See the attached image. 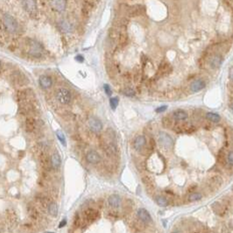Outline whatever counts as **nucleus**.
<instances>
[{"instance_id": "f257e3e1", "label": "nucleus", "mask_w": 233, "mask_h": 233, "mask_svg": "<svg viewBox=\"0 0 233 233\" xmlns=\"http://www.w3.org/2000/svg\"><path fill=\"white\" fill-rule=\"evenodd\" d=\"M26 43L27 47V53L29 55L34 58H40L42 56L44 52V47L40 42L33 39H27Z\"/></svg>"}, {"instance_id": "f03ea898", "label": "nucleus", "mask_w": 233, "mask_h": 233, "mask_svg": "<svg viewBox=\"0 0 233 233\" xmlns=\"http://www.w3.org/2000/svg\"><path fill=\"white\" fill-rule=\"evenodd\" d=\"M3 24L5 29L11 33H14L18 29V24L13 16L9 13H4L3 16Z\"/></svg>"}, {"instance_id": "7ed1b4c3", "label": "nucleus", "mask_w": 233, "mask_h": 233, "mask_svg": "<svg viewBox=\"0 0 233 233\" xmlns=\"http://www.w3.org/2000/svg\"><path fill=\"white\" fill-rule=\"evenodd\" d=\"M56 99L58 102L63 104V105H68L71 103L72 96L70 91L66 89V88H60L56 91Z\"/></svg>"}, {"instance_id": "20e7f679", "label": "nucleus", "mask_w": 233, "mask_h": 233, "mask_svg": "<svg viewBox=\"0 0 233 233\" xmlns=\"http://www.w3.org/2000/svg\"><path fill=\"white\" fill-rule=\"evenodd\" d=\"M17 100L18 102L21 104L28 103L33 100L35 95L33 93L32 90L31 89H25V90H20L17 92Z\"/></svg>"}, {"instance_id": "39448f33", "label": "nucleus", "mask_w": 233, "mask_h": 233, "mask_svg": "<svg viewBox=\"0 0 233 233\" xmlns=\"http://www.w3.org/2000/svg\"><path fill=\"white\" fill-rule=\"evenodd\" d=\"M99 218V212L98 210L95 209L93 208H89L85 209L82 215V219L86 223H91L95 222L97 218Z\"/></svg>"}, {"instance_id": "423d86ee", "label": "nucleus", "mask_w": 233, "mask_h": 233, "mask_svg": "<svg viewBox=\"0 0 233 233\" xmlns=\"http://www.w3.org/2000/svg\"><path fill=\"white\" fill-rule=\"evenodd\" d=\"M39 161L40 166L42 167L43 169H45L46 171H49L52 168V165H51V159L49 158V156L47 154V151L45 152H41L39 154Z\"/></svg>"}, {"instance_id": "0eeeda50", "label": "nucleus", "mask_w": 233, "mask_h": 233, "mask_svg": "<svg viewBox=\"0 0 233 233\" xmlns=\"http://www.w3.org/2000/svg\"><path fill=\"white\" fill-rule=\"evenodd\" d=\"M11 81L13 84L15 85H23L26 84V77L25 75H23L21 72L19 71H15L13 74H12L11 76Z\"/></svg>"}, {"instance_id": "6e6552de", "label": "nucleus", "mask_w": 233, "mask_h": 233, "mask_svg": "<svg viewBox=\"0 0 233 233\" xmlns=\"http://www.w3.org/2000/svg\"><path fill=\"white\" fill-rule=\"evenodd\" d=\"M88 124H89V127L90 129L93 132H100L103 129V124L102 122L96 118H90L88 121Z\"/></svg>"}, {"instance_id": "1a4fd4ad", "label": "nucleus", "mask_w": 233, "mask_h": 233, "mask_svg": "<svg viewBox=\"0 0 233 233\" xmlns=\"http://www.w3.org/2000/svg\"><path fill=\"white\" fill-rule=\"evenodd\" d=\"M86 159L90 164H97L101 161V156L96 151L90 150L86 154Z\"/></svg>"}, {"instance_id": "9d476101", "label": "nucleus", "mask_w": 233, "mask_h": 233, "mask_svg": "<svg viewBox=\"0 0 233 233\" xmlns=\"http://www.w3.org/2000/svg\"><path fill=\"white\" fill-rule=\"evenodd\" d=\"M38 126V122L36 121V119L32 117H27L26 119V123H25V128L26 131L27 132H33L36 128Z\"/></svg>"}, {"instance_id": "9b49d317", "label": "nucleus", "mask_w": 233, "mask_h": 233, "mask_svg": "<svg viewBox=\"0 0 233 233\" xmlns=\"http://www.w3.org/2000/svg\"><path fill=\"white\" fill-rule=\"evenodd\" d=\"M51 165H52V168H54V170H59L62 165V159L61 155L59 154L58 152H54L52 155H51Z\"/></svg>"}, {"instance_id": "f8f14e48", "label": "nucleus", "mask_w": 233, "mask_h": 233, "mask_svg": "<svg viewBox=\"0 0 233 233\" xmlns=\"http://www.w3.org/2000/svg\"><path fill=\"white\" fill-rule=\"evenodd\" d=\"M159 141L160 142V144H161L163 146H166V147H170V146H173V139H172L168 134H167V133H165V132H160V133H159Z\"/></svg>"}, {"instance_id": "ddd939ff", "label": "nucleus", "mask_w": 233, "mask_h": 233, "mask_svg": "<svg viewBox=\"0 0 233 233\" xmlns=\"http://www.w3.org/2000/svg\"><path fill=\"white\" fill-rule=\"evenodd\" d=\"M23 7L28 13L32 14L37 10L36 1L35 0H23Z\"/></svg>"}, {"instance_id": "4468645a", "label": "nucleus", "mask_w": 233, "mask_h": 233, "mask_svg": "<svg viewBox=\"0 0 233 233\" xmlns=\"http://www.w3.org/2000/svg\"><path fill=\"white\" fill-rule=\"evenodd\" d=\"M39 83H40V86L42 89L48 90L53 85V80L49 76H41L39 78Z\"/></svg>"}, {"instance_id": "2eb2a0df", "label": "nucleus", "mask_w": 233, "mask_h": 233, "mask_svg": "<svg viewBox=\"0 0 233 233\" xmlns=\"http://www.w3.org/2000/svg\"><path fill=\"white\" fill-rule=\"evenodd\" d=\"M58 26L61 29V31L64 33H71L74 30V27L71 25V23H69L68 21H67L65 19H62L59 21Z\"/></svg>"}, {"instance_id": "dca6fc26", "label": "nucleus", "mask_w": 233, "mask_h": 233, "mask_svg": "<svg viewBox=\"0 0 233 233\" xmlns=\"http://www.w3.org/2000/svg\"><path fill=\"white\" fill-rule=\"evenodd\" d=\"M205 87H206L205 82L202 79H197L191 83L190 89L193 92H198V91H201L202 90H203Z\"/></svg>"}, {"instance_id": "f3484780", "label": "nucleus", "mask_w": 233, "mask_h": 233, "mask_svg": "<svg viewBox=\"0 0 233 233\" xmlns=\"http://www.w3.org/2000/svg\"><path fill=\"white\" fill-rule=\"evenodd\" d=\"M138 218H140L142 222H145V223H152V221H153L151 215L146 209H140L138 210Z\"/></svg>"}, {"instance_id": "a211bd4d", "label": "nucleus", "mask_w": 233, "mask_h": 233, "mask_svg": "<svg viewBox=\"0 0 233 233\" xmlns=\"http://www.w3.org/2000/svg\"><path fill=\"white\" fill-rule=\"evenodd\" d=\"M52 6L55 9V11L62 12L67 6L66 0H52Z\"/></svg>"}, {"instance_id": "6ab92c4d", "label": "nucleus", "mask_w": 233, "mask_h": 233, "mask_svg": "<svg viewBox=\"0 0 233 233\" xmlns=\"http://www.w3.org/2000/svg\"><path fill=\"white\" fill-rule=\"evenodd\" d=\"M108 202L110 207L117 209L121 205V198L118 195H111L108 198Z\"/></svg>"}, {"instance_id": "aec40b11", "label": "nucleus", "mask_w": 233, "mask_h": 233, "mask_svg": "<svg viewBox=\"0 0 233 233\" xmlns=\"http://www.w3.org/2000/svg\"><path fill=\"white\" fill-rule=\"evenodd\" d=\"M145 10L146 9L143 5H133L129 9V15L132 17L141 15L145 12Z\"/></svg>"}, {"instance_id": "412c9836", "label": "nucleus", "mask_w": 233, "mask_h": 233, "mask_svg": "<svg viewBox=\"0 0 233 233\" xmlns=\"http://www.w3.org/2000/svg\"><path fill=\"white\" fill-rule=\"evenodd\" d=\"M146 140L144 136H142V135L138 136L134 140V144H133L135 150L140 151L142 148H144V146H146Z\"/></svg>"}, {"instance_id": "4be33fe9", "label": "nucleus", "mask_w": 233, "mask_h": 233, "mask_svg": "<svg viewBox=\"0 0 233 233\" xmlns=\"http://www.w3.org/2000/svg\"><path fill=\"white\" fill-rule=\"evenodd\" d=\"M173 118L177 121H184L187 118V113L183 110H177L173 114Z\"/></svg>"}, {"instance_id": "5701e85b", "label": "nucleus", "mask_w": 233, "mask_h": 233, "mask_svg": "<svg viewBox=\"0 0 233 233\" xmlns=\"http://www.w3.org/2000/svg\"><path fill=\"white\" fill-rule=\"evenodd\" d=\"M222 62H223V58L221 55H214L211 60H210V66L212 68L214 69H218V68H220V66L222 65Z\"/></svg>"}, {"instance_id": "b1692460", "label": "nucleus", "mask_w": 233, "mask_h": 233, "mask_svg": "<svg viewBox=\"0 0 233 233\" xmlns=\"http://www.w3.org/2000/svg\"><path fill=\"white\" fill-rule=\"evenodd\" d=\"M27 210H28V215H29V217L32 219H33V220L38 219V218H39V211L36 209V207H34L33 205L29 204L28 207H27Z\"/></svg>"}, {"instance_id": "393cba45", "label": "nucleus", "mask_w": 233, "mask_h": 233, "mask_svg": "<svg viewBox=\"0 0 233 233\" xmlns=\"http://www.w3.org/2000/svg\"><path fill=\"white\" fill-rule=\"evenodd\" d=\"M47 210H48V213L51 216L56 217L58 215V206H57V204L55 202H51L47 207Z\"/></svg>"}, {"instance_id": "a878e982", "label": "nucleus", "mask_w": 233, "mask_h": 233, "mask_svg": "<svg viewBox=\"0 0 233 233\" xmlns=\"http://www.w3.org/2000/svg\"><path fill=\"white\" fill-rule=\"evenodd\" d=\"M206 118L209 121L213 122V123H218L221 120V117L215 112H207L206 113Z\"/></svg>"}, {"instance_id": "bb28decb", "label": "nucleus", "mask_w": 233, "mask_h": 233, "mask_svg": "<svg viewBox=\"0 0 233 233\" xmlns=\"http://www.w3.org/2000/svg\"><path fill=\"white\" fill-rule=\"evenodd\" d=\"M36 200H37L38 203L40 205V207H42L43 209H47V207H48L49 203L51 202L50 201H49V199H48L47 197H46V196H37Z\"/></svg>"}, {"instance_id": "cd10ccee", "label": "nucleus", "mask_w": 233, "mask_h": 233, "mask_svg": "<svg viewBox=\"0 0 233 233\" xmlns=\"http://www.w3.org/2000/svg\"><path fill=\"white\" fill-rule=\"evenodd\" d=\"M202 197V194L201 193H198V192H195V193H192L189 195L188 196V200L190 202H196V201H198L200 200Z\"/></svg>"}, {"instance_id": "c85d7f7f", "label": "nucleus", "mask_w": 233, "mask_h": 233, "mask_svg": "<svg viewBox=\"0 0 233 233\" xmlns=\"http://www.w3.org/2000/svg\"><path fill=\"white\" fill-rule=\"evenodd\" d=\"M156 202H157V204H158L159 206H160V207H166V206H168V200H167L165 197H163V196H158V197H156Z\"/></svg>"}, {"instance_id": "c756f323", "label": "nucleus", "mask_w": 233, "mask_h": 233, "mask_svg": "<svg viewBox=\"0 0 233 233\" xmlns=\"http://www.w3.org/2000/svg\"><path fill=\"white\" fill-rule=\"evenodd\" d=\"M118 103H119V99H118V97H117V96L111 97V98L110 99V105L111 109L113 110H115L117 109V107H118Z\"/></svg>"}, {"instance_id": "7c9ffc66", "label": "nucleus", "mask_w": 233, "mask_h": 233, "mask_svg": "<svg viewBox=\"0 0 233 233\" xmlns=\"http://www.w3.org/2000/svg\"><path fill=\"white\" fill-rule=\"evenodd\" d=\"M81 224H82V218L79 216V214H76L75 218L73 219V225L76 228H81Z\"/></svg>"}, {"instance_id": "2f4dec72", "label": "nucleus", "mask_w": 233, "mask_h": 233, "mask_svg": "<svg viewBox=\"0 0 233 233\" xmlns=\"http://www.w3.org/2000/svg\"><path fill=\"white\" fill-rule=\"evenodd\" d=\"M7 218H8V220H9V222L11 223H16V222H17V215H16V213L14 211H11V212H8L7 213Z\"/></svg>"}, {"instance_id": "473e14b6", "label": "nucleus", "mask_w": 233, "mask_h": 233, "mask_svg": "<svg viewBox=\"0 0 233 233\" xmlns=\"http://www.w3.org/2000/svg\"><path fill=\"white\" fill-rule=\"evenodd\" d=\"M56 135H57V138L60 140V142L62 143V145H63L64 146H67V141H66V138H65L64 134L62 133V132L57 131L56 132Z\"/></svg>"}, {"instance_id": "72a5a7b5", "label": "nucleus", "mask_w": 233, "mask_h": 233, "mask_svg": "<svg viewBox=\"0 0 233 233\" xmlns=\"http://www.w3.org/2000/svg\"><path fill=\"white\" fill-rule=\"evenodd\" d=\"M123 94L126 96H129V97H132V96H135V91L131 89V88H126L123 90Z\"/></svg>"}, {"instance_id": "f704fd0d", "label": "nucleus", "mask_w": 233, "mask_h": 233, "mask_svg": "<svg viewBox=\"0 0 233 233\" xmlns=\"http://www.w3.org/2000/svg\"><path fill=\"white\" fill-rule=\"evenodd\" d=\"M104 91H105L106 95L109 96H110L111 94H112V90H111L110 85H108V84H104Z\"/></svg>"}, {"instance_id": "c9c22d12", "label": "nucleus", "mask_w": 233, "mask_h": 233, "mask_svg": "<svg viewBox=\"0 0 233 233\" xmlns=\"http://www.w3.org/2000/svg\"><path fill=\"white\" fill-rule=\"evenodd\" d=\"M167 109H168V106H167V105H163V106H160V107L157 108V109L155 110V111L157 113H161V112L165 111Z\"/></svg>"}, {"instance_id": "e433bc0d", "label": "nucleus", "mask_w": 233, "mask_h": 233, "mask_svg": "<svg viewBox=\"0 0 233 233\" xmlns=\"http://www.w3.org/2000/svg\"><path fill=\"white\" fill-rule=\"evenodd\" d=\"M228 161L230 164L233 165V151L230 152V154H228Z\"/></svg>"}, {"instance_id": "4c0bfd02", "label": "nucleus", "mask_w": 233, "mask_h": 233, "mask_svg": "<svg viewBox=\"0 0 233 233\" xmlns=\"http://www.w3.org/2000/svg\"><path fill=\"white\" fill-rule=\"evenodd\" d=\"M76 60L78 62H83V61H84V58H83L82 55H77V56L76 57Z\"/></svg>"}, {"instance_id": "58836bf2", "label": "nucleus", "mask_w": 233, "mask_h": 233, "mask_svg": "<svg viewBox=\"0 0 233 233\" xmlns=\"http://www.w3.org/2000/svg\"><path fill=\"white\" fill-rule=\"evenodd\" d=\"M229 77L231 79V81H232L233 82V67L232 68H231V69H230V72H229Z\"/></svg>"}, {"instance_id": "ea45409f", "label": "nucleus", "mask_w": 233, "mask_h": 233, "mask_svg": "<svg viewBox=\"0 0 233 233\" xmlns=\"http://www.w3.org/2000/svg\"><path fill=\"white\" fill-rule=\"evenodd\" d=\"M66 223H67V221H66V220H63V222H62V223H60V225H59V226H60V228H62V227H63V226H64V225H65Z\"/></svg>"}, {"instance_id": "a19ab883", "label": "nucleus", "mask_w": 233, "mask_h": 233, "mask_svg": "<svg viewBox=\"0 0 233 233\" xmlns=\"http://www.w3.org/2000/svg\"><path fill=\"white\" fill-rule=\"evenodd\" d=\"M232 110H233V104H232Z\"/></svg>"}, {"instance_id": "79ce46f5", "label": "nucleus", "mask_w": 233, "mask_h": 233, "mask_svg": "<svg viewBox=\"0 0 233 233\" xmlns=\"http://www.w3.org/2000/svg\"><path fill=\"white\" fill-rule=\"evenodd\" d=\"M0 68H1V62H0Z\"/></svg>"}, {"instance_id": "37998d69", "label": "nucleus", "mask_w": 233, "mask_h": 233, "mask_svg": "<svg viewBox=\"0 0 233 233\" xmlns=\"http://www.w3.org/2000/svg\"><path fill=\"white\" fill-rule=\"evenodd\" d=\"M46 233H54V232H46Z\"/></svg>"}, {"instance_id": "c03bdc74", "label": "nucleus", "mask_w": 233, "mask_h": 233, "mask_svg": "<svg viewBox=\"0 0 233 233\" xmlns=\"http://www.w3.org/2000/svg\"><path fill=\"white\" fill-rule=\"evenodd\" d=\"M173 233H176V232H173Z\"/></svg>"}]
</instances>
